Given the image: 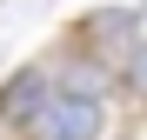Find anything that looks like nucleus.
Here are the masks:
<instances>
[{
    "mask_svg": "<svg viewBox=\"0 0 147 140\" xmlns=\"http://www.w3.org/2000/svg\"><path fill=\"white\" fill-rule=\"evenodd\" d=\"M100 127H107V107L100 100L67 93V87H47V100L27 113L20 133H34V140H100Z\"/></svg>",
    "mask_w": 147,
    "mask_h": 140,
    "instance_id": "f257e3e1",
    "label": "nucleus"
},
{
    "mask_svg": "<svg viewBox=\"0 0 147 140\" xmlns=\"http://www.w3.org/2000/svg\"><path fill=\"white\" fill-rule=\"evenodd\" d=\"M80 27H87V47H94V54H114V60H127L134 47L147 40L134 7H100V13H87Z\"/></svg>",
    "mask_w": 147,
    "mask_h": 140,
    "instance_id": "f03ea898",
    "label": "nucleus"
},
{
    "mask_svg": "<svg viewBox=\"0 0 147 140\" xmlns=\"http://www.w3.org/2000/svg\"><path fill=\"white\" fill-rule=\"evenodd\" d=\"M47 87H54V80H47L40 67H20L7 87H0V120H7V127H27V113L47 100Z\"/></svg>",
    "mask_w": 147,
    "mask_h": 140,
    "instance_id": "7ed1b4c3",
    "label": "nucleus"
},
{
    "mask_svg": "<svg viewBox=\"0 0 147 140\" xmlns=\"http://www.w3.org/2000/svg\"><path fill=\"white\" fill-rule=\"evenodd\" d=\"M60 87H67V93H87V100H107V67H100V54L74 60L67 74H60Z\"/></svg>",
    "mask_w": 147,
    "mask_h": 140,
    "instance_id": "20e7f679",
    "label": "nucleus"
},
{
    "mask_svg": "<svg viewBox=\"0 0 147 140\" xmlns=\"http://www.w3.org/2000/svg\"><path fill=\"white\" fill-rule=\"evenodd\" d=\"M120 87H127V93H147V40L120 60Z\"/></svg>",
    "mask_w": 147,
    "mask_h": 140,
    "instance_id": "39448f33",
    "label": "nucleus"
},
{
    "mask_svg": "<svg viewBox=\"0 0 147 140\" xmlns=\"http://www.w3.org/2000/svg\"><path fill=\"white\" fill-rule=\"evenodd\" d=\"M140 33H147V7H140Z\"/></svg>",
    "mask_w": 147,
    "mask_h": 140,
    "instance_id": "423d86ee",
    "label": "nucleus"
},
{
    "mask_svg": "<svg viewBox=\"0 0 147 140\" xmlns=\"http://www.w3.org/2000/svg\"><path fill=\"white\" fill-rule=\"evenodd\" d=\"M140 7H147V0H140Z\"/></svg>",
    "mask_w": 147,
    "mask_h": 140,
    "instance_id": "0eeeda50",
    "label": "nucleus"
}]
</instances>
